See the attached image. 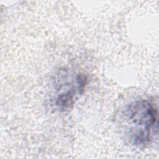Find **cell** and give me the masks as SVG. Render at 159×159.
Instances as JSON below:
<instances>
[{
    "label": "cell",
    "mask_w": 159,
    "mask_h": 159,
    "mask_svg": "<svg viewBox=\"0 0 159 159\" xmlns=\"http://www.w3.org/2000/svg\"><path fill=\"white\" fill-rule=\"evenodd\" d=\"M87 83V77L83 74H77L65 83V88L59 89L60 93L55 99V104L60 111L70 109L77 95L81 94Z\"/></svg>",
    "instance_id": "2"
},
{
    "label": "cell",
    "mask_w": 159,
    "mask_h": 159,
    "mask_svg": "<svg viewBox=\"0 0 159 159\" xmlns=\"http://www.w3.org/2000/svg\"><path fill=\"white\" fill-rule=\"evenodd\" d=\"M119 127L130 144L137 147L148 146L158 133L157 105L147 99L132 102L120 113Z\"/></svg>",
    "instance_id": "1"
}]
</instances>
